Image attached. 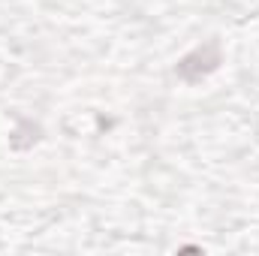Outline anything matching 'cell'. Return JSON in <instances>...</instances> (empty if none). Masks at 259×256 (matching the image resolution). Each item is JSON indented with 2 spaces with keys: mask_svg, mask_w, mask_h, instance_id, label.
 Here are the masks:
<instances>
[{
  "mask_svg": "<svg viewBox=\"0 0 259 256\" xmlns=\"http://www.w3.org/2000/svg\"><path fill=\"white\" fill-rule=\"evenodd\" d=\"M223 61V55H220V42L217 39H211V42H205V46H199L193 49L190 55H184L178 66H175V75L178 78H184V81H202L205 75H211L217 66Z\"/></svg>",
  "mask_w": 259,
  "mask_h": 256,
  "instance_id": "1",
  "label": "cell"
}]
</instances>
